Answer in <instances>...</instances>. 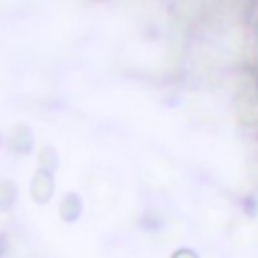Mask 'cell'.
I'll use <instances>...</instances> for the list:
<instances>
[{
	"instance_id": "6da1fadb",
	"label": "cell",
	"mask_w": 258,
	"mask_h": 258,
	"mask_svg": "<svg viewBox=\"0 0 258 258\" xmlns=\"http://www.w3.org/2000/svg\"><path fill=\"white\" fill-rule=\"evenodd\" d=\"M226 236L232 242V246L238 250H256L258 248V218L248 216L238 210Z\"/></svg>"
},
{
	"instance_id": "7a4b0ae2",
	"label": "cell",
	"mask_w": 258,
	"mask_h": 258,
	"mask_svg": "<svg viewBox=\"0 0 258 258\" xmlns=\"http://www.w3.org/2000/svg\"><path fill=\"white\" fill-rule=\"evenodd\" d=\"M56 191V181H54V173L44 171V169H36L30 175V183H28V194L30 200L38 206H44L52 200Z\"/></svg>"
},
{
	"instance_id": "3957f363",
	"label": "cell",
	"mask_w": 258,
	"mask_h": 258,
	"mask_svg": "<svg viewBox=\"0 0 258 258\" xmlns=\"http://www.w3.org/2000/svg\"><path fill=\"white\" fill-rule=\"evenodd\" d=\"M6 145L18 153V155H30L32 151H36V145H34V133L28 125L24 123H16L10 127L8 135H6Z\"/></svg>"
},
{
	"instance_id": "277c9868",
	"label": "cell",
	"mask_w": 258,
	"mask_h": 258,
	"mask_svg": "<svg viewBox=\"0 0 258 258\" xmlns=\"http://www.w3.org/2000/svg\"><path fill=\"white\" fill-rule=\"evenodd\" d=\"M83 214V200L79 194L75 191H69L60 198V204H58V216L62 222H77Z\"/></svg>"
},
{
	"instance_id": "5b68a950",
	"label": "cell",
	"mask_w": 258,
	"mask_h": 258,
	"mask_svg": "<svg viewBox=\"0 0 258 258\" xmlns=\"http://www.w3.org/2000/svg\"><path fill=\"white\" fill-rule=\"evenodd\" d=\"M36 161H38V169L54 173L60 165V153L52 143H44L36 149Z\"/></svg>"
},
{
	"instance_id": "8992f818",
	"label": "cell",
	"mask_w": 258,
	"mask_h": 258,
	"mask_svg": "<svg viewBox=\"0 0 258 258\" xmlns=\"http://www.w3.org/2000/svg\"><path fill=\"white\" fill-rule=\"evenodd\" d=\"M18 200V187L10 179H0V210L8 212Z\"/></svg>"
},
{
	"instance_id": "52a82bcc",
	"label": "cell",
	"mask_w": 258,
	"mask_h": 258,
	"mask_svg": "<svg viewBox=\"0 0 258 258\" xmlns=\"http://www.w3.org/2000/svg\"><path fill=\"white\" fill-rule=\"evenodd\" d=\"M169 258H202V256H200V252H198V250L187 248V246H181V248L173 250V254H171Z\"/></svg>"
},
{
	"instance_id": "ba28073f",
	"label": "cell",
	"mask_w": 258,
	"mask_h": 258,
	"mask_svg": "<svg viewBox=\"0 0 258 258\" xmlns=\"http://www.w3.org/2000/svg\"><path fill=\"white\" fill-rule=\"evenodd\" d=\"M210 258H226V256H224V254H212Z\"/></svg>"
}]
</instances>
